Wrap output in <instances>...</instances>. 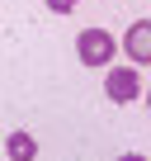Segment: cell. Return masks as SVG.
I'll return each instance as SVG.
<instances>
[{
  "label": "cell",
  "instance_id": "1",
  "mask_svg": "<svg viewBox=\"0 0 151 161\" xmlns=\"http://www.w3.org/2000/svg\"><path fill=\"white\" fill-rule=\"evenodd\" d=\"M113 33L109 29H81V38H76V57H81V66H113Z\"/></svg>",
  "mask_w": 151,
  "mask_h": 161
},
{
  "label": "cell",
  "instance_id": "2",
  "mask_svg": "<svg viewBox=\"0 0 151 161\" xmlns=\"http://www.w3.org/2000/svg\"><path fill=\"white\" fill-rule=\"evenodd\" d=\"M104 95H109L113 104L142 100V76H137V66H109V76H104Z\"/></svg>",
  "mask_w": 151,
  "mask_h": 161
},
{
  "label": "cell",
  "instance_id": "3",
  "mask_svg": "<svg viewBox=\"0 0 151 161\" xmlns=\"http://www.w3.org/2000/svg\"><path fill=\"white\" fill-rule=\"evenodd\" d=\"M118 47L128 52V62H132V66H151V19L128 24V33H123V43H118Z\"/></svg>",
  "mask_w": 151,
  "mask_h": 161
},
{
  "label": "cell",
  "instance_id": "4",
  "mask_svg": "<svg viewBox=\"0 0 151 161\" xmlns=\"http://www.w3.org/2000/svg\"><path fill=\"white\" fill-rule=\"evenodd\" d=\"M5 156H10V161H33V156H38V137L24 133V128H14V133L5 137Z\"/></svg>",
  "mask_w": 151,
  "mask_h": 161
},
{
  "label": "cell",
  "instance_id": "5",
  "mask_svg": "<svg viewBox=\"0 0 151 161\" xmlns=\"http://www.w3.org/2000/svg\"><path fill=\"white\" fill-rule=\"evenodd\" d=\"M43 5H47V10H52V14H71V10H76V5H81V0H43Z\"/></svg>",
  "mask_w": 151,
  "mask_h": 161
},
{
  "label": "cell",
  "instance_id": "6",
  "mask_svg": "<svg viewBox=\"0 0 151 161\" xmlns=\"http://www.w3.org/2000/svg\"><path fill=\"white\" fill-rule=\"evenodd\" d=\"M113 161H146V156H137V152H128V156H113Z\"/></svg>",
  "mask_w": 151,
  "mask_h": 161
},
{
  "label": "cell",
  "instance_id": "7",
  "mask_svg": "<svg viewBox=\"0 0 151 161\" xmlns=\"http://www.w3.org/2000/svg\"><path fill=\"white\" fill-rule=\"evenodd\" d=\"M146 109H151V95H146Z\"/></svg>",
  "mask_w": 151,
  "mask_h": 161
}]
</instances>
